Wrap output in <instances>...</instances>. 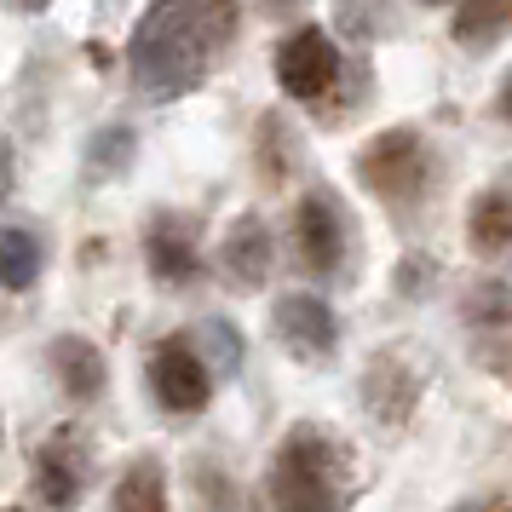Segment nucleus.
Instances as JSON below:
<instances>
[{
    "label": "nucleus",
    "instance_id": "obj_5",
    "mask_svg": "<svg viewBox=\"0 0 512 512\" xmlns=\"http://www.w3.org/2000/svg\"><path fill=\"white\" fill-rule=\"evenodd\" d=\"M150 386L173 415H202L213 397V369L196 357L190 340H162L150 357Z\"/></svg>",
    "mask_w": 512,
    "mask_h": 512
},
{
    "label": "nucleus",
    "instance_id": "obj_11",
    "mask_svg": "<svg viewBox=\"0 0 512 512\" xmlns=\"http://www.w3.org/2000/svg\"><path fill=\"white\" fill-rule=\"evenodd\" d=\"M52 369L64 374V392L70 397L104 392V357H98V346H87V340H58V346H52Z\"/></svg>",
    "mask_w": 512,
    "mask_h": 512
},
{
    "label": "nucleus",
    "instance_id": "obj_9",
    "mask_svg": "<svg viewBox=\"0 0 512 512\" xmlns=\"http://www.w3.org/2000/svg\"><path fill=\"white\" fill-rule=\"evenodd\" d=\"M81 478H87V466L75 455V438H52L35 455V489H41L47 507H70L75 495H81Z\"/></svg>",
    "mask_w": 512,
    "mask_h": 512
},
{
    "label": "nucleus",
    "instance_id": "obj_14",
    "mask_svg": "<svg viewBox=\"0 0 512 512\" xmlns=\"http://www.w3.org/2000/svg\"><path fill=\"white\" fill-rule=\"evenodd\" d=\"M501 29H507V0H466L455 12V35L461 41H489Z\"/></svg>",
    "mask_w": 512,
    "mask_h": 512
},
{
    "label": "nucleus",
    "instance_id": "obj_4",
    "mask_svg": "<svg viewBox=\"0 0 512 512\" xmlns=\"http://www.w3.org/2000/svg\"><path fill=\"white\" fill-rule=\"evenodd\" d=\"M357 173L374 196L386 202H403V196H420L426 185V144L415 133H380V139L357 156Z\"/></svg>",
    "mask_w": 512,
    "mask_h": 512
},
{
    "label": "nucleus",
    "instance_id": "obj_15",
    "mask_svg": "<svg viewBox=\"0 0 512 512\" xmlns=\"http://www.w3.org/2000/svg\"><path fill=\"white\" fill-rule=\"evenodd\" d=\"M35 265H41V248H35V236H29L24 225H12V231H6V288H29Z\"/></svg>",
    "mask_w": 512,
    "mask_h": 512
},
{
    "label": "nucleus",
    "instance_id": "obj_2",
    "mask_svg": "<svg viewBox=\"0 0 512 512\" xmlns=\"http://www.w3.org/2000/svg\"><path fill=\"white\" fill-rule=\"evenodd\" d=\"M328 449L317 432H294L282 443L277 466H271V507L277 512H334V484H328Z\"/></svg>",
    "mask_w": 512,
    "mask_h": 512
},
{
    "label": "nucleus",
    "instance_id": "obj_12",
    "mask_svg": "<svg viewBox=\"0 0 512 512\" xmlns=\"http://www.w3.org/2000/svg\"><path fill=\"white\" fill-rule=\"evenodd\" d=\"M472 248H478V254L512 248V202L501 196V190L478 196V208H472Z\"/></svg>",
    "mask_w": 512,
    "mask_h": 512
},
{
    "label": "nucleus",
    "instance_id": "obj_18",
    "mask_svg": "<svg viewBox=\"0 0 512 512\" xmlns=\"http://www.w3.org/2000/svg\"><path fill=\"white\" fill-rule=\"evenodd\" d=\"M426 6H443V0H426Z\"/></svg>",
    "mask_w": 512,
    "mask_h": 512
},
{
    "label": "nucleus",
    "instance_id": "obj_13",
    "mask_svg": "<svg viewBox=\"0 0 512 512\" xmlns=\"http://www.w3.org/2000/svg\"><path fill=\"white\" fill-rule=\"evenodd\" d=\"M150 271L162 282H190L196 277V242L179 231H167V225H156V236H150Z\"/></svg>",
    "mask_w": 512,
    "mask_h": 512
},
{
    "label": "nucleus",
    "instance_id": "obj_17",
    "mask_svg": "<svg viewBox=\"0 0 512 512\" xmlns=\"http://www.w3.org/2000/svg\"><path fill=\"white\" fill-rule=\"evenodd\" d=\"M501 116L512 121V75H507V87H501Z\"/></svg>",
    "mask_w": 512,
    "mask_h": 512
},
{
    "label": "nucleus",
    "instance_id": "obj_8",
    "mask_svg": "<svg viewBox=\"0 0 512 512\" xmlns=\"http://www.w3.org/2000/svg\"><path fill=\"white\" fill-rule=\"evenodd\" d=\"M225 277L236 288H265V277H271V231L259 213H242L225 236Z\"/></svg>",
    "mask_w": 512,
    "mask_h": 512
},
{
    "label": "nucleus",
    "instance_id": "obj_6",
    "mask_svg": "<svg viewBox=\"0 0 512 512\" xmlns=\"http://www.w3.org/2000/svg\"><path fill=\"white\" fill-rule=\"evenodd\" d=\"M277 334H282V346L294 351V357L317 363V357L334 351L340 323H334V311H328L317 294H288V300L277 305Z\"/></svg>",
    "mask_w": 512,
    "mask_h": 512
},
{
    "label": "nucleus",
    "instance_id": "obj_1",
    "mask_svg": "<svg viewBox=\"0 0 512 512\" xmlns=\"http://www.w3.org/2000/svg\"><path fill=\"white\" fill-rule=\"evenodd\" d=\"M231 35V6L213 0H156L133 35V75L156 98H179L208 75L213 41Z\"/></svg>",
    "mask_w": 512,
    "mask_h": 512
},
{
    "label": "nucleus",
    "instance_id": "obj_7",
    "mask_svg": "<svg viewBox=\"0 0 512 512\" xmlns=\"http://www.w3.org/2000/svg\"><path fill=\"white\" fill-rule=\"evenodd\" d=\"M300 259L317 277H334L340 259H346V225H340V208L328 196H305L300 202Z\"/></svg>",
    "mask_w": 512,
    "mask_h": 512
},
{
    "label": "nucleus",
    "instance_id": "obj_10",
    "mask_svg": "<svg viewBox=\"0 0 512 512\" xmlns=\"http://www.w3.org/2000/svg\"><path fill=\"white\" fill-rule=\"evenodd\" d=\"M110 512H167V478H162V461L156 455H139V461L121 472Z\"/></svg>",
    "mask_w": 512,
    "mask_h": 512
},
{
    "label": "nucleus",
    "instance_id": "obj_16",
    "mask_svg": "<svg viewBox=\"0 0 512 512\" xmlns=\"http://www.w3.org/2000/svg\"><path fill=\"white\" fill-rule=\"evenodd\" d=\"M455 512H512L507 501H472V507H455Z\"/></svg>",
    "mask_w": 512,
    "mask_h": 512
},
{
    "label": "nucleus",
    "instance_id": "obj_3",
    "mask_svg": "<svg viewBox=\"0 0 512 512\" xmlns=\"http://www.w3.org/2000/svg\"><path fill=\"white\" fill-rule=\"evenodd\" d=\"M277 81L288 98H300V104H317V98L334 93V81H340V47H334V35L328 29H300V35H288L277 52Z\"/></svg>",
    "mask_w": 512,
    "mask_h": 512
},
{
    "label": "nucleus",
    "instance_id": "obj_19",
    "mask_svg": "<svg viewBox=\"0 0 512 512\" xmlns=\"http://www.w3.org/2000/svg\"><path fill=\"white\" fill-rule=\"evenodd\" d=\"M271 6H282V0H271Z\"/></svg>",
    "mask_w": 512,
    "mask_h": 512
}]
</instances>
